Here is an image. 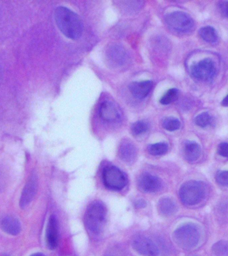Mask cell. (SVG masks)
I'll use <instances>...</instances> for the list:
<instances>
[{"label": "cell", "instance_id": "cell-16", "mask_svg": "<svg viewBox=\"0 0 228 256\" xmlns=\"http://www.w3.org/2000/svg\"><path fill=\"white\" fill-rule=\"evenodd\" d=\"M184 156L187 162H194L200 158L201 148L195 141H187L184 145Z\"/></svg>", "mask_w": 228, "mask_h": 256}, {"label": "cell", "instance_id": "cell-3", "mask_svg": "<svg viewBox=\"0 0 228 256\" xmlns=\"http://www.w3.org/2000/svg\"><path fill=\"white\" fill-rule=\"evenodd\" d=\"M174 239L176 244L185 250L192 249L199 242L200 232L196 225H183L174 232Z\"/></svg>", "mask_w": 228, "mask_h": 256}, {"label": "cell", "instance_id": "cell-27", "mask_svg": "<svg viewBox=\"0 0 228 256\" xmlns=\"http://www.w3.org/2000/svg\"><path fill=\"white\" fill-rule=\"evenodd\" d=\"M218 152L220 156H223V157L228 158V143H220L218 147Z\"/></svg>", "mask_w": 228, "mask_h": 256}, {"label": "cell", "instance_id": "cell-9", "mask_svg": "<svg viewBox=\"0 0 228 256\" xmlns=\"http://www.w3.org/2000/svg\"><path fill=\"white\" fill-rule=\"evenodd\" d=\"M138 186L144 192L154 193L161 188V181L157 176L144 173L139 178Z\"/></svg>", "mask_w": 228, "mask_h": 256}, {"label": "cell", "instance_id": "cell-14", "mask_svg": "<svg viewBox=\"0 0 228 256\" xmlns=\"http://www.w3.org/2000/svg\"><path fill=\"white\" fill-rule=\"evenodd\" d=\"M100 116L101 118L108 122H114L118 120L120 115L116 107L113 103L104 102L101 105L100 108Z\"/></svg>", "mask_w": 228, "mask_h": 256}, {"label": "cell", "instance_id": "cell-7", "mask_svg": "<svg viewBox=\"0 0 228 256\" xmlns=\"http://www.w3.org/2000/svg\"><path fill=\"white\" fill-rule=\"evenodd\" d=\"M192 74L195 78L200 80H209L214 78L216 74V68L214 62L210 59H204L199 63L191 68Z\"/></svg>", "mask_w": 228, "mask_h": 256}, {"label": "cell", "instance_id": "cell-8", "mask_svg": "<svg viewBox=\"0 0 228 256\" xmlns=\"http://www.w3.org/2000/svg\"><path fill=\"white\" fill-rule=\"evenodd\" d=\"M132 247L142 256H159L160 250L153 241L145 236H137L132 242Z\"/></svg>", "mask_w": 228, "mask_h": 256}, {"label": "cell", "instance_id": "cell-26", "mask_svg": "<svg viewBox=\"0 0 228 256\" xmlns=\"http://www.w3.org/2000/svg\"><path fill=\"white\" fill-rule=\"evenodd\" d=\"M216 180L220 185L228 186V171L219 173L216 177Z\"/></svg>", "mask_w": 228, "mask_h": 256}, {"label": "cell", "instance_id": "cell-1", "mask_svg": "<svg viewBox=\"0 0 228 256\" xmlns=\"http://www.w3.org/2000/svg\"><path fill=\"white\" fill-rule=\"evenodd\" d=\"M55 20L62 34L71 39L78 40L82 35L84 26L78 15L65 7H58L55 11Z\"/></svg>", "mask_w": 228, "mask_h": 256}, {"label": "cell", "instance_id": "cell-21", "mask_svg": "<svg viewBox=\"0 0 228 256\" xmlns=\"http://www.w3.org/2000/svg\"><path fill=\"white\" fill-rule=\"evenodd\" d=\"M149 123L145 120L136 121L132 124L131 130L134 136H139L146 133L149 129Z\"/></svg>", "mask_w": 228, "mask_h": 256}, {"label": "cell", "instance_id": "cell-20", "mask_svg": "<svg viewBox=\"0 0 228 256\" xmlns=\"http://www.w3.org/2000/svg\"><path fill=\"white\" fill-rule=\"evenodd\" d=\"M212 253L215 256H228V243L221 240L212 246Z\"/></svg>", "mask_w": 228, "mask_h": 256}, {"label": "cell", "instance_id": "cell-10", "mask_svg": "<svg viewBox=\"0 0 228 256\" xmlns=\"http://www.w3.org/2000/svg\"><path fill=\"white\" fill-rule=\"evenodd\" d=\"M47 246L49 250H55L58 245L59 232L58 223L56 217L54 215H51L49 217L48 223H47L46 234Z\"/></svg>", "mask_w": 228, "mask_h": 256}, {"label": "cell", "instance_id": "cell-22", "mask_svg": "<svg viewBox=\"0 0 228 256\" xmlns=\"http://www.w3.org/2000/svg\"><path fill=\"white\" fill-rule=\"evenodd\" d=\"M179 91L176 88L169 90L164 95L161 97L160 102L162 105H168L174 102L178 99Z\"/></svg>", "mask_w": 228, "mask_h": 256}, {"label": "cell", "instance_id": "cell-6", "mask_svg": "<svg viewBox=\"0 0 228 256\" xmlns=\"http://www.w3.org/2000/svg\"><path fill=\"white\" fill-rule=\"evenodd\" d=\"M165 22L169 26L180 32H186L194 27V20L187 14L182 12H174L167 15Z\"/></svg>", "mask_w": 228, "mask_h": 256}, {"label": "cell", "instance_id": "cell-19", "mask_svg": "<svg viewBox=\"0 0 228 256\" xmlns=\"http://www.w3.org/2000/svg\"><path fill=\"white\" fill-rule=\"evenodd\" d=\"M168 150V145L166 143H157L150 145L148 147L149 154L154 156H162L166 154Z\"/></svg>", "mask_w": 228, "mask_h": 256}, {"label": "cell", "instance_id": "cell-18", "mask_svg": "<svg viewBox=\"0 0 228 256\" xmlns=\"http://www.w3.org/2000/svg\"><path fill=\"white\" fill-rule=\"evenodd\" d=\"M201 38L205 42L214 43L218 40L216 29L213 27L205 26L202 27L200 30Z\"/></svg>", "mask_w": 228, "mask_h": 256}, {"label": "cell", "instance_id": "cell-2", "mask_svg": "<svg viewBox=\"0 0 228 256\" xmlns=\"http://www.w3.org/2000/svg\"><path fill=\"white\" fill-rule=\"evenodd\" d=\"M106 208L102 202H93L88 206L85 214L86 227L95 234L104 228L106 219Z\"/></svg>", "mask_w": 228, "mask_h": 256}, {"label": "cell", "instance_id": "cell-25", "mask_svg": "<svg viewBox=\"0 0 228 256\" xmlns=\"http://www.w3.org/2000/svg\"><path fill=\"white\" fill-rule=\"evenodd\" d=\"M195 122L197 126L201 127V128H205L210 123L211 116L207 112H204L197 116L195 119Z\"/></svg>", "mask_w": 228, "mask_h": 256}, {"label": "cell", "instance_id": "cell-23", "mask_svg": "<svg viewBox=\"0 0 228 256\" xmlns=\"http://www.w3.org/2000/svg\"><path fill=\"white\" fill-rule=\"evenodd\" d=\"M181 126V123L178 119L174 117H167L163 121V127L170 132L178 130Z\"/></svg>", "mask_w": 228, "mask_h": 256}, {"label": "cell", "instance_id": "cell-11", "mask_svg": "<svg viewBox=\"0 0 228 256\" xmlns=\"http://www.w3.org/2000/svg\"><path fill=\"white\" fill-rule=\"evenodd\" d=\"M37 190V180L36 176H32L27 182L24 188L22 191L21 198L20 201V206L22 209L27 207L31 203Z\"/></svg>", "mask_w": 228, "mask_h": 256}, {"label": "cell", "instance_id": "cell-31", "mask_svg": "<svg viewBox=\"0 0 228 256\" xmlns=\"http://www.w3.org/2000/svg\"><path fill=\"white\" fill-rule=\"evenodd\" d=\"M30 256H46L45 255V254H42V253H36L32 254V255H31Z\"/></svg>", "mask_w": 228, "mask_h": 256}, {"label": "cell", "instance_id": "cell-4", "mask_svg": "<svg viewBox=\"0 0 228 256\" xmlns=\"http://www.w3.org/2000/svg\"><path fill=\"white\" fill-rule=\"evenodd\" d=\"M205 195V186L200 182H187L180 189V199L185 205L193 206L200 203Z\"/></svg>", "mask_w": 228, "mask_h": 256}, {"label": "cell", "instance_id": "cell-24", "mask_svg": "<svg viewBox=\"0 0 228 256\" xmlns=\"http://www.w3.org/2000/svg\"><path fill=\"white\" fill-rule=\"evenodd\" d=\"M9 170L6 165L0 164V192L4 190L8 183Z\"/></svg>", "mask_w": 228, "mask_h": 256}, {"label": "cell", "instance_id": "cell-28", "mask_svg": "<svg viewBox=\"0 0 228 256\" xmlns=\"http://www.w3.org/2000/svg\"><path fill=\"white\" fill-rule=\"evenodd\" d=\"M106 256H124L123 252L119 248H113L108 251Z\"/></svg>", "mask_w": 228, "mask_h": 256}, {"label": "cell", "instance_id": "cell-29", "mask_svg": "<svg viewBox=\"0 0 228 256\" xmlns=\"http://www.w3.org/2000/svg\"><path fill=\"white\" fill-rule=\"evenodd\" d=\"M221 10L222 13L228 17V1H224L221 4Z\"/></svg>", "mask_w": 228, "mask_h": 256}, {"label": "cell", "instance_id": "cell-15", "mask_svg": "<svg viewBox=\"0 0 228 256\" xmlns=\"http://www.w3.org/2000/svg\"><path fill=\"white\" fill-rule=\"evenodd\" d=\"M0 227L5 233L12 235H18L21 232V224L18 219L13 216H6L0 222Z\"/></svg>", "mask_w": 228, "mask_h": 256}, {"label": "cell", "instance_id": "cell-13", "mask_svg": "<svg viewBox=\"0 0 228 256\" xmlns=\"http://www.w3.org/2000/svg\"><path fill=\"white\" fill-rule=\"evenodd\" d=\"M118 153L121 160L126 163L133 162L137 155L135 145L128 140H124L121 141L119 146Z\"/></svg>", "mask_w": 228, "mask_h": 256}, {"label": "cell", "instance_id": "cell-30", "mask_svg": "<svg viewBox=\"0 0 228 256\" xmlns=\"http://www.w3.org/2000/svg\"><path fill=\"white\" fill-rule=\"evenodd\" d=\"M222 105L223 106H228V95L222 100Z\"/></svg>", "mask_w": 228, "mask_h": 256}, {"label": "cell", "instance_id": "cell-12", "mask_svg": "<svg viewBox=\"0 0 228 256\" xmlns=\"http://www.w3.org/2000/svg\"><path fill=\"white\" fill-rule=\"evenodd\" d=\"M153 82L152 81L132 82L129 86V89L136 98L142 99L148 96L152 90Z\"/></svg>", "mask_w": 228, "mask_h": 256}, {"label": "cell", "instance_id": "cell-32", "mask_svg": "<svg viewBox=\"0 0 228 256\" xmlns=\"http://www.w3.org/2000/svg\"><path fill=\"white\" fill-rule=\"evenodd\" d=\"M1 256H9L7 255L6 254H3L2 255H1Z\"/></svg>", "mask_w": 228, "mask_h": 256}, {"label": "cell", "instance_id": "cell-17", "mask_svg": "<svg viewBox=\"0 0 228 256\" xmlns=\"http://www.w3.org/2000/svg\"><path fill=\"white\" fill-rule=\"evenodd\" d=\"M158 209L161 215L164 216H170L177 211V206L174 201L170 198L161 199L158 204Z\"/></svg>", "mask_w": 228, "mask_h": 256}, {"label": "cell", "instance_id": "cell-5", "mask_svg": "<svg viewBox=\"0 0 228 256\" xmlns=\"http://www.w3.org/2000/svg\"><path fill=\"white\" fill-rule=\"evenodd\" d=\"M103 181L108 188L117 191L124 189L128 184L126 175L115 166H108L105 168L103 172Z\"/></svg>", "mask_w": 228, "mask_h": 256}]
</instances>
